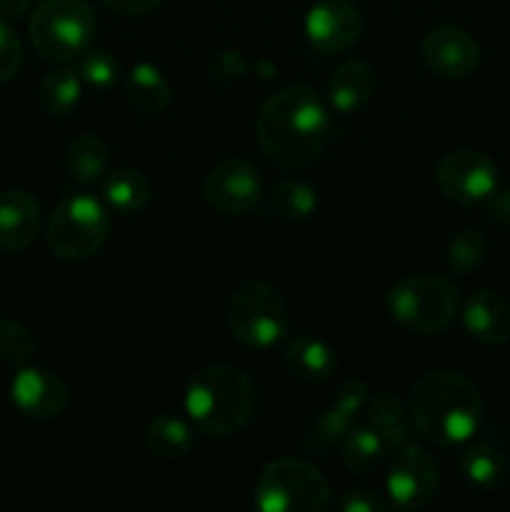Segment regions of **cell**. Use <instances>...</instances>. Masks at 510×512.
Returning a JSON list of instances; mask_svg holds the SVG:
<instances>
[{
  "mask_svg": "<svg viewBox=\"0 0 510 512\" xmlns=\"http://www.w3.org/2000/svg\"><path fill=\"white\" fill-rule=\"evenodd\" d=\"M423 58L440 78H468L480 65V45L468 30L440 25L425 35Z\"/></svg>",
  "mask_w": 510,
  "mask_h": 512,
  "instance_id": "14",
  "label": "cell"
},
{
  "mask_svg": "<svg viewBox=\"0 0 510 512\" xmlns=\"http://www.w3.org/2000/svg\"><path fill=\"white\" fill-rule=\"evenodd\" d=\"M228 330L250 350H268L290 333V313L283 295L265 280H248L230 295Z\"/></svg>",
  "mask_w": 510,
  "mask_h": 512,
  "instance_id": "6",
  "label": "cell"
},
{
  "mask_svg": "<svg viewBox=\"0 0 510 512\" xmlns=\"http://www.w3.org/2000/svg\"><path fill=\"white\" fill-rule=\"evenodd\" d=\"M35 335L25 323L13 318L0 320V360L10 368H23L33 360Z\"/></svg>",
  "mask_w": 510,
  "mask_h": 512,
  "instance_id": "30",
  "label": "cell"
},
{
  "mask_svg": "<svg viewBox=\"0 0 510 512\" xmlns=\"http://www.w3.org/2000/svg\"><path fill=\"white\" fill-rule=\"evenodd\" d=\"M363 33V20L348 0H318L305 15L308 43L320 53H343Z\"/></svg>",
  "mask_w": 510,
  "mask_h": 512,
  "instance_id": "12",
  "label": "cell"
},
{
  "mask_svg": "<svg viewBox=\"0 0 510 512\" xmlns=\"http://www.w3.org/2000/svg\"><path fill=\"white\" fill-rule=\"evenodd\" d=\"M193 433L175 415H155L145 428V448L158 460H180L193 450Z\"/></svg>",
  "mask_w": 510,
  "mask_h": 512,
  "instance_id": "22",
  "label": "cell"
},
{
  "mask_svg": "<svg viewBox=\"0 0 510 512\" xmlns=\"http://www.w3.org/2000/svg\"><path fill=\"white\" fill-rule=\"evenodd\" d=\"M460 310V293L443 275L418 273L388 290V313L400 328L415 335H440Z\"/></svg>",
  "mask_w": 510,
  "mask_h": 512,
  "instance_id": "4",
  "label": "cell"
},
{
  "mask_svg": "<svg viewBox=\"0 0 510 512\" xmlns=\"http://www.w3.org/2000/svg\"><path fill=\"white\" fill-rule=\"evenodd\" d=\"M490 218L500 225H510V188L490 198Z\"/></svg>",
  "mask_w": 510,
  "mask_h": 512,
  "instance_id": "37",
  "label": "cell"
},
{
  "mask_svg": "<svg viewBox=\"0 0 510 512\" xmlns=\"http://www.w3.org/2000/svg\"><path fill=\"white\" fill-rule=\"evenodd\" d=\"M10 398L23 415L35 420L60 418L68 408V385L48 368L23 365L10 383Z\"/></svg>",
  "mask_w": 510,
  "mask_h": 512,
  "instance_id": "13",
  "label": "cell"
},
{
  "mask_svg": "<svg viewBox=\"0 0 510 512\" xmlns=\"http://www.w3.org/2000/svg\"><path fill=\"white\" fill-rule=\"evenodd\" d=\"M258 408L253 380L235 365L198 370L185 390V410L195 428L213 438H230L248 428Z\"/></svg>",
  "mask_w": 510,
  "mask_h": 512,
  "instance_id": "3",
  "label": "cell"
},
{
  "mask_svg": "<svg viewBox=\"0 0 510 512\" xmlns=\"http://www.w3.org/2000/svg\"><path fill=\"white\" fill-rule=\"evenodd\" d=\"M40 205L28 190L10 188L0 193V248L20 253L30 248L40 233Z\"/></svg>",
  "mask_w": 510,
  "mask_h": 512,
  "instance_id": "15",
  "label": "cell"
},
{
  "mask_svg": "<svg viewBox=\"0 0 510 512\" xmlns=\"http://www.w3.org/2000/svg\"><path fill=\"white\" fill-rule=\"evenodd\" d=\"M245 70H248V60L238 50H225L210 65V75L215 80H235L240 75H245Z\"/></svg>",
  "mask_w": 510,
  "mask_h": 512,
  "instance_id": "35",
  "label": "cell"
},
{
  "mask_svg": "<svg viewBox=\"0 0 510 512\" xmlns=\"http://www.w3.org/2000/svg\"><path fill=\"white\" fill-rule=\"evenodd\" d=\"M410 418L435 445L455 448L478 433L483 398L478 385L455 370H430L410 390Z\"/></svg>",
  "mask_w": 510,
  "mask_h": 512,
  "instance_id": "2",
  "label": "cell"
},
{
  "mask_svg": "<svg viewBox=\"0 0 510 512\" xmlns=\"http://www.w3.org/2000/svg\"><path fill=\"white\" fill-rule=\"evenodd\" d=\"M338 508L343 512H388L393 508V503L385 500L380 493H375V490L353 488L340 495Z\"/></svg>",
  "mask_w": 510,
  "mask_h": 512,
  "instance_id": "34",
  "label": "cell"
},
{
  "mask_svg": "<svg viewBox=\"0 0 510 512\" xmlns=\"http://www.w3.org/2000/svg\"><path fill=\"white\" fill-rule=\"evenodd\" d=\"M460 475L468 480V485L478 490H493L498 488L508 473V463L500 455V450L490 448V445H473L465 450L458 460Z\"/></svg>",
  "mask_w": 510,
  "mask_h": 512,
  "instance_id": "26",
  "label": "cell"
},
{
  "mask_svg": "<svg viewBox=\"0 0 510 512\" xmlns=\"http://www.w3.org/2000/svg\"><path fill=\"white\" fill-rule=\"evenodd\" d=\"M45 238L55 258L70 263L93 258L110 238L108 208L93 195H65L50 213Z\"/></svg>",
  "mask_w": 510,
  "mask_h": 512,
  "instance_id": "7",
  "label": "cell"
},
{
  "mask_svg": "<svg viewBox=\"0 0 510 512\" xmlns=\"http://www.w3.org/2000/svg\"><path fill=\"white\" fill-rule=\"evenodd\" d=\"M463 325L473 340L483 345H503L510 340V303L498 290H478L463 305Z\"/></svg>",
  "mask_w": 510,
  "mask_h": 512,
  "instance_id": "16",
  "label": "cell"
},
{
  "mask_svg": "<svg viewBox=\"0 0 510 512\" xmlns=\"http://www.w3.org/2000/svg\"><path fill=\"white\" fill-rule=\"evenodd\" d=\"M80 95H83V80L73 68L53 70L38 85L40 108L55 118H65L73 113L80 103Z\"/></svg>",
  "mask_w": 510,
  "mask_h": 512,
  "instance_id": "25",
  "label": "cell"
},
{
  "mask_svg": "<svg viewBox=\"0 0 510 512\" xmlns=\"http://www.w3.org/2000/svg\"><path fill=\"white\" fill-rule=\"evenodd\" d=\"M153 188L150 180L140 170L118 168L105 175L103 180V200L110 210L118 213H140L148 205Z\"/></svg>",
  "mask_w": 510,
  "mask_h": 512,
  "instance_id": "21",
  "label": "cell"
},
{
  "mask_svg": "<svg viewBox=\"0 0 510 512\" xmlns=\"http://www.w3.org/2000/svg\"><path fill=\"white\" fill-rule=\"evenodd\" d=\"M78 75L85 85L98 90H108L118 83L120 65L115 55L103 48H88L78 58Z\"/></svg>",
  "mask_w": 510,
  "mask_h": 512,
  "instance_id": "31",
  "label": "cell"
},
{
  "mask_svg": "<svg viewBox=\"0 0 510 512\" xmlns=\"http://www.w3.org/2000/svg\"><path fill=\"white\" fill-rule=\"evenodd\" d=\"M370 400V390L363 380H345V383L338 385L333 395V405L338 410H343L350 418H358L360 413H365V405Z\"/></svg>",
  "mask_w": 510,
  "mask_h": 512,
  "instance_id": "33",
  "label": "cell"
},
{
  "mask_svg": "<svg viewBox=\"0 0 510 512\" xmlns=\"http://www.w3.org/2000/svg\"><path fill=\"white\" fill-rule=\"evenodd\" d=\"M365 415H368V425H373L380 435L385 438L388 448H398V445L413 443L415 440V423L410 418V410L395 398L393 393H378L368 400L365 405Z\"/></svg>",
  "mask_w": 510,
  "mask_h": 512,
  "instance_id": "19",
  "label": "cell"
},
{
  "mask_svg": "<svg viewBox=\"0 0 510 512\" xmlns=\"http://www.w3.org/2000/svg\"><path fill=\"white\" fill-rule=\"evenodd\" d=\"M353 425L355 420L350 415H345L343 410H338L330 403V408L320 410L313 418V423H310L305 448L313 455H320V458H330L335 450H340L345 435L353 430Z\"/></svg>",
  "mask_w": 510,
  "mask_h": 512,
  "instance_id": "27",
  "label": "cell"
},
{
  "mask_svg": "<svg viewBox=\"0 0 510 512\" xmlns=\"http://www.w3.org/2000/svg\"><path fill=\"white\" fill-rule=\"evenodd\" d=\"M205 203L220 215H245L263 198L258 168L243 158H225L203 180Z\"/></svg>",
  "mask_w": 510,
  "mask_h": 512,
  "instance_id": "11",
  "label": "cell"
},
{
  "mask_svg": "<svg viewBox=\"0 0 510 512\" xmlns=\"http://www.w3.org/2000/svg\"><path fill=\"white\" fill-rule=\"evenodd\" d=\"M270 205L275 215L285 220H308L318 210V193L303 180H280L270 193Z\"/></svg>",
  "mask_w": 510,
  "mask_h": 512,
  "instance_id": "28",
  "label": "cell"
},
{
  "mask_svg": "<svg viewBox=\"0 0 510 512\" xmlns=\"http://www.w3.org/2000/svg\"><path fill=\"white\" fill-rule=\"evenodd\" d=\"M128 100L145 115H160L170 105V83L153 63H138L125 78Z\"/></svg>",
  "mask_w": 510,
  "mask_h": 512,
  "instance_id": "20",
  "label": "cell"
},
{
  "mask_svg": "<svg viewBox=\"0 0 510 512\" xmlns=\"http://www.w3.org/2000/svg\"><path fill=\"white\" fill-rule=\"evenodd\" d=\"M485 255H488V240H485V235L475 228H463L450 238L445 263H448L450 273L468 275L483 263Z\"/></svg>",
  "mask_w": 510,
  "mask_h": 512,
  "instance_id": "29",
  "label": "cell"
},
{
  "mask_svg": "<svg viewBox=\"0 0 510 512\" xmlns=\"http://www.w3.org/2000/svg\"><path fill=\"white\" fill-rule=\"evenodd\" d=\"M285 365L298 380L310 385L328 383L338 370V355L325 340L313 338V335H298L288 345L285 353Z\"/></svg>",
  "mask_w": 510,
  "mask_h": 512,
  "instance_id": "18",
  "label": "cell"
},
{
  "mask_svg": "<svg viewBox=\"0 0 510 512\" xmlns=\"http://www.w3.org/2000/svg\"><path fill=\"white\" fill-rule=\"evenodd\" d=\"M68 173L73 175V180L83 188H90V185L98 183L105 175L110 163L108 145L98 138V135H78V138L70 143L68 148Z\"/></svg>",
  "mask_w": 510,
  "mask_h": 512,
  "instance_id": "24",
  "label": "cell"
},
{
  "mask_svg": "<svg viewBox=\"0 0 510 512\" xmlns=\"http://www.w3.org/2000/svg\"><path fill=\"white\" fill-rule=\"evenodd\" d=\"M378 88L375 70L365 60H345L328 80V98L338 113H358L370 103Z\"/></svg>",
  "mask_w": 510,
  "mask_h": 512,
  "instance_id": "17",
  "label": "cell"
},
{
  "mask_svg": "<svg viewBox=\"0 0 510 512\" xmlns=\"http://www.w3.org/2000/svg\"><path fill=\"white\" fill-rule=\"evenodd\" d=\"M30 0H0V18L18 20L20 15L28 13Z\"/></svg>",
  "mask_w": 510,
  "mask_h": 512,
  "instance_id": "38",
  "label": "cell"
},
{
  "mask_svg": "<svg viewBox=\"0 0 510 512\" xmlns=\"http://www.w3.org/2000/svg\"><path fill=\"white\" fill-rule=\"evenodd\" d=\"M255 135L275 165L305 168L315 163L328 145L330 113L313 88L290 85L260 105Z\"/></svg>",
  "mask_w": 510,
  "mask_h": 512,
  "instance_id": "1",
  "label": "cell"
},
{
  "mask_svg": "<svg viewBox=\"0 0 510 512\" xmlns=\"http://www.w3.org/2000/svg\"><path fill=\"white\" fill-rule=\"evenodd\" d=\"M95 30L98 18L88 0H40L28 23L30 43L50 63L78 60L93 43Z\"/></svg>",
  "mask_w": 510,
  "mask_h": 512,
  "instance_id": "5",
  "label": "cell"
},
{
  "mask_svg": "<svg viewBox=\"0 0 510 512\" xmlns=\"http://www.w3.org/2000/svg\"><path fill=\"white\" fill-rule=\"evenodd\" d=\"M103 3L120 15H145L158 8L163 0H103Z\"/></svg>",
  "mask_w": 510,
  "mask_h": 512,
  "instance_id": "36",
  "label": "cell"
},
{
  "mask_svg": "<svg viewBox=\"0 0 510 512\" xmlns=\"http://www.w3.org/2000/svg\"><path fill=\"white\" fill-rule=\"evenodd\" d=\"M388 500L393 508L400 510H420L428 508L438 495L440 470L433 455L418 445L405 443L398 445L388 465Z\"/></svg>",
  "mask_w": 510,
  "mask_h": 512,
  "instance_id": "9",
  "label": "cell"
},
{
  "mask_svg": "<svg viewBox=\"0 0 510 512\" xmlns=\"http://www.w3.org/2000/svg\"><path fill=\"white\" fill-rule=\"evenodd\" d=\"M23 65V45L10 20L0 18V85L18 78Z\"/></svg>",
  "mask_w": 510,
  "mask_h": 512,
  "instance_id": "32",
  "label": "cell"
},
{
  "mask_svg": "<svg viewBox=\"0 0 510 512\" xmlns=\"http://www.w3.org/2000/svg\"><path fill=\"white\" fill-rule=\"evenodd\" d=\"M498 165L480 150L460 148L435 165V185L458 205H480L498 193Z\"/></svg>",
  "mask_w": 510,
  "mask_h": 512,
  "instance_id": "10",
  "label": "cell"
},
{
  "mask_svg": "<svg viewBox=\"0 0 510 512\" xmlns=\"http://www.w3.org/2000/svg\"><path fill=\"white\" fill-rule=\"evenodd\" d=\"M388 450V443L373 425H358V428L353 425V430L345 435L343 445H340V458L350 473L370 475L383 463Z\"/></svg>",
  "mask_w": 510,
  "mask_h": 512,
  "instance_id": "23",
  "label": "cell"
},
{
  "mask_svg": "<svg viewBox=\"0 0 510 512\" xmlns=\"http://www.w3.org/2000/svg\"><path fill=\"white\" fill-rule=\"evenodd\" d=\"M328 478L305 460H273L255 480V508L263 512H323L333 498Z\"/></svg>",
  "mask_w": 510,
  "mask_h": 512,
  "instance_id": "8",
  "label": "cell"
}]
</instances>
